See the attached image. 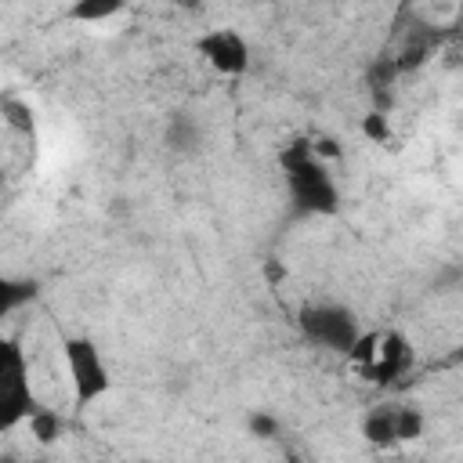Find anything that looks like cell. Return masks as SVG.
I'll return each mask as SVG.
<instances>
[{"instance_id": "cell-1", "label": "cell", "mask_w": 463, "mask_h": 463, "mask_svg": "<svg viewBox=\"0 0 463 463\" xmlns=\"http://www.w3.org/2000/svg\"><path fill=\"white\" fill-rule=\"evenodd\" d=\"M282 170H286L289 199L300 213H336L340 210L336 181L329 177L326 163L311 152V141H293L282 152Z\"/></svg>"}, {"instance_id": "cell-2", "label": "cell", "mask_w": 463, "mask_h": 463, "mask_svg": "<svg viewBox=\"0 0 463 463\" xmlns=\"http://www.w3.org/2000/svg\"><path fill=\"white\" fill-rule=\"evenodd\" d=\"M36 409L33 387H29V362L25 351L0 333V434L25 423Z\"/></svg>"}, {"instance_id": "cell-3", "label": "cell", "mask_w": 463, "mask_h": 463, "mask_svg": "<svg viewBox=\"0 0 463 463\" xmlns=\"http://www.w3.org/2000/svg\"><path fill=\"white\" fill-rule=\"evenodd\" d=\"M61 354H65V365H69V380H72V391H76V402L87 405V402H98L101 394H109L112 387V376H109V365L98 351L94 340L87 336H69L61 344Z\"/></svg>"}, {"instance_id": "cell-4", "label": "cell", "mask_w": 463, "mask_h": 463, "mask_svg": "<svg viewBox=\"0 0 463 463\" xmlns=\"http://www.w3.org/2000/svg\"><path fill=\"white\" fill-rule=\"evenodd\" d=\"M300 329L311 344L326 347V351H347L354 344V336L362 333L354 315L340 304H311L300 311Z\"/></svg>"}, {"instance_id": "cell-5", "label": "cell", "mask_w": 463, "mask_h": 463, "mask_svg": "<svg viewBox=\"0 0 463 463\" xmlns=\"http://www.w3.org/2000/svg\"><path fill=\"white\" fill-rule=\"evenodd\" d=\"M195 47L206 58V65H213L221 76H242L250 69V47H246V40L232 25H221V29L203 33Z\"/></svg>"}, {"instance_id": "cell-6", "label": "cell", "mask_w": 463, "mask_h": 463, "mask_svg": "<svg viewBox=\"0 0 463 463\" xmlns=\"http://www.w3.org/2000/svg\"><path fill=\"white\" fill-rule=\"evenodd\" d=\"M412 365V347L402 333H380V344H376V354L373 362L362 369L365 380H376V383H391L394 376H402L405 369Z\"/></svg>"}, {"instance_id": "cell-7", "label": "cell", "mask_w": 463, "mask_h": 463, "mask_svg": "<svg viewBox=\"0 0 463 463\" xmlns=\"http://www.w3.org/2000/svg\"><path fill=\"white\" fill-rule=\"evenodd\" d=\"M127 7V0H72L69 18L72 22H109Z\"/></svg>"}, {"instance_id": "cell-8", "label": "cell", "mask_w": 463, "mask_h": 463, "mask_svg": "<svg viewBox=\"0 0 463 463\" xmlns=\"http://www.w3.org/2000/svg\"><path fill=\"white\" fill-rule=\"evenodd\" d=\"M0 116L7 127H14L18 134H36V119H33V109L22 101V98H0Z\"/></svg>"}, {"instance_id": "cell-9", "label": "cell", "mask_w": 463, "mask_h": 463, "mask_svg": "<svg viewBox=\"0 0 463 463\" xmlns=\"http://www.w3.org/2000/svg\"><path fill=\"white\" fill-rule=\"evenodd\" d=\"M33 293H36L33 282H18V279L0 275V318H7L14 307H22L25 300H33Z\"/></svg>"}, {"instance_id": "cell-10", "label": "cell", "mask_w": 463, "mask_h": 463, "mask_svg": "<svg viewBox=\"0 0 463 463\" xmlns=\"http://www.w3.org/2000/svg\"><path fill=\"white\" fill-rule=\"evenodd\" d=\"M362 434H365L369 441H376V445H391V441H398V438H394V409H376V412L365 420Z\"/></svg>"}, {"instance_id": "cell-11", "label": "cell", "mask_w": 463, "mask_h": 463, "mask_svg": "<svg viewBox=\"0 0 463 463\" xmlns=\"http://www.w3.org/2000/svg\"><path fill=\"white\" fill-rule=\"evenodd\" d=\"M29 430L36 434V441H54L58 434H61V416L54 412V409H33V416H29Z\"/></svg>"}, {"instance_id": "cell-12", "label": "cell", "mask_w": 463, "mask_h": 463, "mask_svg": "<svg viewBox=\"0 0 463 463\" xmlns=\"http://www.w3.org/2000/svg\"><path fill=\"white\" fill-rule=\"evenodd\" d=\"M423 434V412L409 409V405H398L394 409V438L398 441H412Z\"/></svg>"}, {"instance_id": "cell-13", "label": "cell", "mask_w": 463, "mask_h": 463, "mask_svg": "<svg viewBox=\"0 0 463 463\" xmlns=\"http://www.w3.org/2000/svg\"><path fill=\"white\" fill-rule=\"evenodd\" d=\"M362 134H365L369 141H376V145L391 141V127H387V116H383V112H369V116L362 119Z\"/></svg>"}, {"instance_id": "cell-14", "label": "cell", "mask_w": 463, "mask_h": 463, "mask_svg": "<svg viewBox=\"0 0 463 463\" xmlns=\"http://www.w3.org/2000/svg\"><path fill=\"white\" fill-rule=\"evenodd\" d=\"M170 141H174L177 148H192V145L199 141L195 123H188V119H174V127H170Z\"/></svg>"}, {"instance_id": "cell-15", "label": "cell", "mask_w": 463, "mask_h": 463, "mask_svg": "<svg viewBox=\"0 0 463 463\" xmlns=\"http://www.w3.org/2000/svg\"><path fill=\"white\" fill-rule=\"evenodd\" d=\"M250 430L260 434V438H271V434L279 430V423H275L271 416H264V412H253V416H250Z\"/></svg>"}, {"instance_id": "cell-16", "label": "cell", "mask_w": 463, "mask_h": 463, "mask_svg": "<svg viewBox=\"0 0 463 463\" xmlns=\"http://www.w3.org/2000/svg\"><path fill=\"white\" fill-rule=\"evenodd\" d=\"M177 4H203V0H177Z\"/></svg>"}]
</instances>
